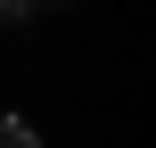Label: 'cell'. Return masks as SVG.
<instances>
[{
    "mask_svg": "<svg viewBox=\"0 0 156 148\" xmlns=\"http://www.w3.org/2000/svg\"><path fill=\"white\" fill-rule=\"evenodd\" d=\"M0 148H41V132H33L25 115H0Z\"/></svg>",
    "mask_w": 156,
    "mask_h": 148,
    "instance_id": "cell-1",
    "label": "cell"
}]
</instances>
